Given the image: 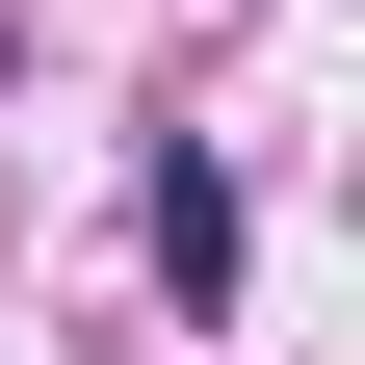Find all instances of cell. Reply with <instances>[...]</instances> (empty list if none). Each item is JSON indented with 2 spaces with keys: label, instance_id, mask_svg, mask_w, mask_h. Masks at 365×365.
Instances as JSON below:
<instances>
[{
  "label": "cell",
  "instance_id": "6da1fadb",
  "mask_svg": "<svg viewBox=\"0 0 365 365\" xmlns=\"http://www.w3.org/2000/svg\"><path fill=\"white\" fill-rule=\"evenodd\" d=\"M157 287H182V313H235V182H209V157H157Z\"/></svg>",
  "mask_w": 365,
  "mask_h": 365
}]
</instances>
